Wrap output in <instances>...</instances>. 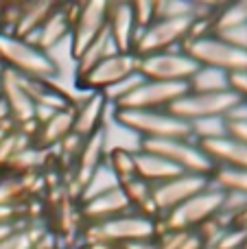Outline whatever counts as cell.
<instances>
[{
    "label": "cell",
    "mask_w": 247,
    "mask_h": 249,
    "mask_svg": "<svg viewBox=\"0 0 247 249\" xmlns=\"http://www.w3.org/2000/svg\"><path fill=\"white\" fill-rule=\"evenodd\" d=\"M114 123L140 140H182L191 136V124L169 109H114Z\"/></svg>",
    "instance_id": "cell-1"
},
{
    "label": "cell",
    "mask_w": 247,
    "mask_h": 249,
    "mask_svg": "<svg viewBox=\"0 0 247 249\" xmlns=\"http://www.w3.org/2000/svg\"><path fill=\"white\" fill-rule=\"evenodd\" d=\"M140 149L147 153H156L171 162L182 173H195V175H212L214 164L208 155L204 153L201 144L193 138H182V140H142Z\"/></svg>",
    "instance_id": "cell-5"
},
{
    "label": "cell",
    "mask_w": 247,
    "mask_h": 249,
    "mask_svg": "<svg viewBox=\"0 0 247 249\" xmlns=\"http://www.w3.org/2000/svg\"><path fill=\"white\" fill-rule=\"evenodd\" d=\"M121 188H123V193L127 195V199H129L131 208L136 210L138 206H142V203H147L149 199H151L153 186L147 184L144 179H140V177H134V179H129V181H123Z\"/></svg>",
    "instance_id": "cell-33"
},
{
    "label": "cell",
    "mask_w": 247,
    "mask_h": 249,
    "mask_svg": "<svg viewBox=\"0 0 247 249\" xmlns=\"http://www.w3.org/2000/svg\"><path fill=\"white\" fill-rule=\"evenodd\" d=\"M179 168H175L171 162H166L164 158L156 153H147V151H136V177L144 179L147 184L156 186L162 181L171 179V177L179 175Z\"/></svg>",
    "instance_id": "cell-22"
},
{
    "label": "cell",
    "mask_w": 247,
    "mask_h": 249,
    "mask_svg": "<svg viewBox=\"0 0 247 249\" xmlns=\"http://www.w3.org/2000/svg\"><path fill=\"white\" fill-rule=\"evenodd\" d=\"M223 199H226V190L217 188L214 184L208 186L199 195L184 201L182 206L173 208L164 216H160L158 223H162V228H158V234L160 232H195V230H199L201 225L212 221L221 212Z\"/></svg>",
    "instance_id": "cell-3"
},
{
    "label": "cell",
    "mask_w": 247,
    "mask_h": 249,
    "mask_svg": "<svg viewBox=\"0 0 247 249\" xmlns=\"http://www.w3.org/2000/svg\"><path fill=\"white\" fill-rule=\"evenodd\" d=\"M72 123H74V107L57 112L53 118H48L44 124H39L37 133L33 138V146H37L42 151H51L55 146H59L72 133Z\"/></svg>",
    "instance_id": "cell-21"
},
{
    "label": "cell",
    "mask_w": 247,
    "mask_h": 249,
    "mask_svg": "<svg viewBox=\"0 0 247 249\" xmlns=\"http://www.w3.org/2000/svg\"><path fill=\"white\" fill-rule=\"evenodd\" d=\"M129 199L123 193V188H114L105 195H99V197L90 199V201L79 203V216L83 219L86 225H94V223H103V221H109L114 216H121L131 212Z\"/></svg>",
    "instance_id": "cell-16"
},
{
    "label": "cell",
    "mask_w": 247,
    "mask_h": 249,
    "mask_svg": "<svg viewBox=\"0 0 247 249\" xmlns=\"http://www.w3.org/2000/svg\"><path fill=\"white\" fill-rule=\"evenodd\" d=\"M184 51L197 61V66L221 70L226 74L247 72V51L230 46L217 35H206L201 39L184 44Z\"/></svg>",
    "instance_id": "cell-6"
},
{
    "label": "cell",
    "mask_w": 247,
    "mask_h": 249,
    "mask_svg": "<svg viewBox=\"0 0 247 249\" xmlns=\"http://www.w3.org/2000/svg\"><path fill=\"white\" fill-rule=\"evenodd\" d=\"M107 31L118 53H134L138 26L134 20L131 2H107Z\"/></svg>",
    "instance_id": "cell-17"
},
{
    "label": "cell",
    "mask_w": 247,
    "mask_h": 249,
    "mask_svg": "<svg viewBox=\"0 0 247 249\" xmlns=\"http://www.w3.org/2000/svg\"><path fill=\"white\" fill-rule=\"evenodd\" d=\"M0 66L13 70L20 77L37 81H51L59 74V64L55 57L9 33H0Z\"/></svg>",
    "instance_id": "cell-2"
},
{
    "label": "cell",
    "mask_w": 247,
    "mask_h": 249,
    "mask_svg": "<svg viewBox=\"0 0 247 249\" xmlns=\"http://www.w3.org/2000/svg\"><path fill=\"white\" fill-rule=\"evenodd\" d=\"M107 166L114 171V175L118 177V181H129L136 177V151L125 149V146H114L107 151L105 158Z\"/></svg>",
    "instance_id": "cell-28"
},
{
    "label": "cell",
    "mask_w": 247,
    "mask_h": 249,
    "mask_svg": "<svg viewBox=\"0 0 247 249\" xmlns=\"http://www.w3.org/2000/svg\"><path fill=\"white\" fill-rule=\"evenodd\" d=\"M55 2H20V13H18L11 35H16L20 39L29 37L33 31H37L44 24V20L55 11Z\"/></svg>",
    "instance_id": "cell-24"
},
{
    "label": "cell",
    "mask_w": 247,
    "mask_h": 249,
    "mask_svg": "<svg viewBox=\"0 0 247 249\" xmlns=\"http://www.w3.org/2000/svg\"><path fill=\"white\" fill-rule=\"evenodd\" d=\"M105 26H107V2L94 0V2L79 4V11L72 20L70 37H68L72 59H77V57L103 33Z\"/></svg>",
    "instance_id": "cell-11"
},
{
    "label": "cell",
    "mask_w": 247,
    "mask_h": 249,
    "mask_svg": "<svg viewBox=\"0 0 247 249\" xmlns=\"http://www.w3.org/2000/svg\"><path fill=\"white\" fill-rule=\"evenodd\" d=\"M228 136L236 138V140L247 144V121H236V123L228 121Z\"/></svg>",
    "instance_id": "cell-37"
},
{
    "label": "cell",
    "mask_w": 247,
    "mask_h": 249,
    "mask_svg": "<svg viewBox=\"0 0 247 249\" xmlns=\"http://www.w3.org/2000/svg\"><path fill=\"white\" fill-rule=\"evenodd\" d=\"M230 90H234L236 94L247 103V72H239L230 77Z\"/></svg>",
    "instance_id": "cell-36"
},
{
    "label": "cell",
    "mask_w": 247,
    "mask_h": 249,
    "mask_svg": "<svg viewBox=\"0 0 247 249\" xmlns=\"http://www.w3.org/2000/svg\"><path fill=\"white\" fill-rule=\"evenodd\" d=\"M241 24H247V0L219 4L217 13L212 18V33L234 29V26H241Z\"/></svg>",
    "instance_id": "cell-27"
},
{
    "label": "cell",
    "mask_w": 247,
    "mask_h": 249,
    "mask_svg": "<svg viewBox=\"0 0 247 249\" xmlns=\"http://www.w3.org/2000/svg\"><path fill=\"white\" fill-rule=\"evenodd\" d=\"M70 26L72 24H70V16H68V11H66V4H57L55 11L44 20V24L24 39L29 44H33L35 48H39V51L51 55L53 48H57L64 39L70 37Z\"/></svg>",
    "instance_id": "cell-18"
},
{
    "label": "cell",
    "mask_w": 247,
    "mask_h": 249,
    "mask_svg": "<svg viewBox=\"0 0 247 249\" xmlns=\"http://www.w3.org/2000/svg\"><path fill=\"white\" fill-rule=\"evenodd\" d=\"M188 92V83H164L144 79L121 105L114 109H169Z\"/></svg>",
    "instance_id": "cell-13"
},
{
    "label": "cell",
    "mask_w": 247,
    "mask_h": 249,
    "mask_svg": "<svg viewBox=\"0 0 247 249\" xmlns=\"http://www.w3.org/2000/svg\"><path fill=\"white\" fill-rule=\"evenodd\" d=\"M86 243H105V245H125V243L134 241H156L158 236V221L147 219V216L138 214V212H127V214L114 216L103 223L86 225Z\"/></svg>",
    "instance_id": "cell-4"
},
{
    "label": "cell",
    "mask_w": 247,
    "mask_h": 249,
    "mask_svg": "<svg viewBox=\"0 0 247 249\" xmlns=\"http://www.w3.org/2000/svg\"><path fill=\"white\" fill-rule=\"evenodd\" d=\"M131 11L138 31H144L156 20V2H131Z\"/></svg>",
    "instance_id": "cell-34"
},
{
    "label": "cell",
    "mask_w": 247,
    "mask_h": 249,
    "mask_svg": "<svg viewBox=\"0 0 247 249\" xmlns=\"http://www.w3.org/2000/svg\"><path fill=\"white\" fill-rule=\"evenodd\" d=\"M212 184L226 193H236L247 197V171H234V168H214Z\"/></svg>",
    "instance_id": "cell-30"
},
{
    "label": "cell",
    "mask_w": 247,
    "mask_h": 249,
    "mask_svg": "<svg viewBox=\"0 0 247 249\" xmlns=\"http://www.w3.org/2000/svg\"><path fill=\"white\" fill-rule=\"evenodd\" d=\"M37 241H39V236L31 228H20L18 225L13 232H9L0 241V249H35V243Z\"/></svg>",
    "instance_id": "cell-32"
},
{
    "label": "cell",
    "mask_w": 247,
    "mask_h": 249,
    "mask_svg": "<svg viewBox=\"0 0 247 249\" xmlns=\"http://www.w3.org/2000/svg\"><path fill=\"white\" fill-rule=\"evenodd\" d=\"M105 158H107V142H105V133H103V129H101L99 133L88 138L83 149H81V153H79V158L74 160V164H72L68 195L72 193V188H74V201L77 203H79V197H81L83 186L88 184L92 173L105 162Z\"/></svg>",
    "instance_id": "cell-14"
},
{
    "label": "cell",
    "mask_w": 247,
    "mask_h": 249,
    "mask_svg": "<svg viewBox=\"0 0 247 249\" xmlns=\"http://www.w3.org/2000/svg\"><path fill=\"white\" fill-rule=\"evenodd\" d=\"M243 249H247V241H245V247H243Z\"/></svg>",
    "instance_id": "cell-38"
},
{
    "label": "cell",
    "mask_w": 247,
    "mask_h": 249,
    "mask_svg": "<svg viewBox=\"0 0 247 249\" xmlns=\"http://www.w3.org/2000/svg\"><path fill=\"white\" fill-rule=\"evenodd\" d=\"M191 124V136L193 140L208 142V140H217V138L228 136V121L223 116H214V118H201V121H193Z\"/></svg>",
    "instance_id": "cell-29"
},
{
    "label": "cell",
    "mask_w": 247,
    "mask_h": 249,
    "mask_svg": "<svg viewBox=\"0 0 247 249\" xmlns=\"http://www.w3.org/2000/svg\"><path fill=\"white\" fill-rule=\"evenodd\" d=\"M193 18V0H160L156 2V20Z\"/></svg>",
    "instance_id": "cell-31"
},
{
    "label": "cell",
    "mask_w": 247,
    "mask_h": 249,
    "mask_svg": "<svg viewBox=\"0 0 247 249\" xmlns=\"http://www.w3.org/2000/svg\"><path fill=\"white\" fill-rule=\"evenodd\" d=\"M107 101L103 99V94L92 92L81 105L74 107V123H72V133H77L79 138L88 140L94 133H99L103 129L105 123V112H107Z\"/></svg>",
    "instance_id": "cell-20"
},
{
    "label": "cell",
    "mask_w": 247,
    "mask_h": 249,
    "mask_svg": "<svg viewBox=\"0 0 247 249\" xmlns=\"http://www.w3.org/2000/svg\"><path fill=\"white\" fill-rule=\"evenodd\" d=\"M241 96L234 90L226 92H186L184 96H179L173 105L169 107V112L173 116L182 118L186 123L201 121V118H214L223 116L226 118L236 105L241 103Z\"/></svg>",
    "instance_id": "cell-7"
},
{
    "label": "cell",
    "mask_w": 247,
    "mask_h": 249,
    "mask_svg": "<svg viewBox=\"0 0 247 249\" xmlns=\"http://www.w3.org/2000/svg\"><path fill=\"white\" fill-rule=\"evenodd\" d=\"M0 99L7 103L16 127L35 121V103L26 92L22 77L16 74L13 70L0 68Z\"/></svg>",
    "instance_id": "cell-15"
},
{
    "label": "cell",
    "mask_w": 247,
    "mask_h": 249,
    "mask_svg": "<svg viewBox=\"0 0 247 249\" xmlns=\"http://www.w3.org/2000/svg\"><path fill=\"white\" fill-rule=\"evenodd\" d=\"M204 153L212 160L214 168H234L247 171V144L232 136H223L217 140L201 142Z\"/></svg>",
    "instance_id": "cell-19"
},
{
    "label": "cell",
    "mask_w": 247,
    "mask_h": 249,
    "mask_svg": "<svg viewBox=\"0 0 247 249\" xmlns=\"http://www.w3.org/2000/svg\"><path fill=\"white\" fill-rule=\"evenodd\" d=\"M217 37H221L223 42H228L230 46L241 48V51H247V24L234 26V29H226V31H219V33H212Z\"/></svg>",
    "instance_id": "cell-35"
},
{
    "label": "cell",
    "mask_w": 247,
    "mask_h": 249,
    "mask_svg": "<svg viewBox=\"0 0 247 249\" xmlns=\"http://www.w3.org/2000/svg\"><path fill=\"white\" fill-rule=\"evenodd\" d=\"M114 188H121V181H118V177L114 175L112 168L107 166V162H103L94 173H92V177L88 179V184L83 186L81 197H79V203L90 201V199L109 193V190H114Z\"/></svg>",
    "instance_id": "cell-25"
},
{
    "label": "cell",
    "mask_w": 247,
    "mask_h": 249,
    "mask_svg": "<svg viewBox=\"0 0 247 249\" xmlns=\"http://www.w3.org/2000/svg\"><path fill=\"white\" fill-rule=\"evenodd\" d=\"M208 186H212V177L210 175H195V173H179V175L171 177V179L156 184L151 190V199L156 206L158 214L164 216L166 212H171L173 208L182 206L184 201H188L191 197L199 195L201 190H206Z\"/></svg>",
    "instance_id": "cell-10"
},
{
    "label": "cell",
    "mask_w": 247,
    "mask_h": 249,
    "mask_svg": "<svg viewBox=\"0 0 247 249\" xmlns=\"http://www.w3.org/2000/svg\"><path fill=\"white\" fill-rule=\"evenodd\" d=\"M116 53H118V48H116V44H114L112 35H109L107 26H105L103 33H101L99 37H96L94 42H92L90 46L74 59V66H77V79L83 77V74H88L94 66H99L101 61H105L107 57L116 55Z\"/></svg>",
    "instance_id": "cell-23"
},
{
    "label": "cell",
    "mask_w": 247,
    "mask_h": 249,
    "mask_svg": "<svg viewBox=\"0 0 247 249\" xmlns=\"http://www.w3.org/2000/svg\"><path fill=\"white\" fill-rule=\"evenodd\" d=\"M230 90V74L199 66L188 81V92H226Z\"/></svg>",
    "instance_id": "cell-26"
},
{
    "label": "cell",
    "mask_w": 247,
    "mask_h": 249,
    "mask_svg": "<svg viewBox=\"0 0 247 249\" xmlns=\"http://www.w3.org/2000/svg\"><path fill=\"white\" fill-rule=\"evenodd\" d=\"M138 72L149 81H164V83H188L197 72V61L188 55L184 48L175 51L156 53V55L138 57Z\"/></svg>",
    "instance_id": "cell-9"
},
{
    "label": "cell",
    "mask_w": 247,
    "mask_h": 249,
    "mask_svg": "<svg viewBox=\"0 0 247 249\" xmlns=\"http://www.w3.org/2000/svg\"><path fill=\"white\" fill-rule=\"evenodd\" d=\"M193 18H175V20H153L144 31H138V37L134 44L136 57H147L156 53L175 51L184 48L191 33Z\"/></svg>",
    "instance_id": "cell-8"
},
{
    "label": "cell",
    "mask_w": 247,
    "mask_h": 249,
    "mask_svg": "<svg viewBox=\"0 0 247 249\" xmlns=\"http://www.w3.org/2000/svg\"><path fill=\"white\" fill-rule=\"evenodd\" d=\"M138 64L140 59L134 55V53H116V55L107 57L105 61H101L99 66L90 70L88 74L77 79L79 88L92 92H103L107 88H112L114 83L123 81V79L131 77V74L138 72Z\"/></svg>",
    "instance_id": "cell-12"
}]
</instances>
